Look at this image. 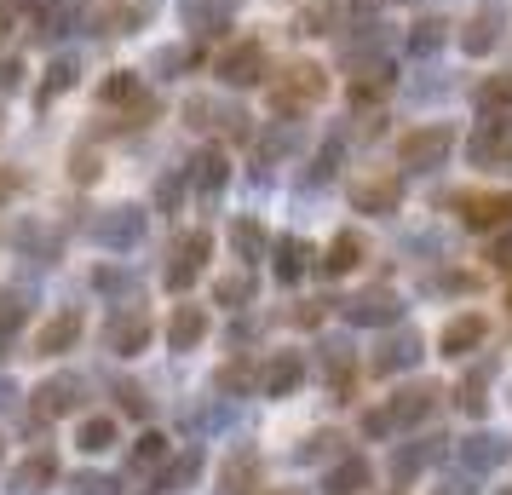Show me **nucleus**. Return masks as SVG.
Listing matches in <instances>:
<instances>
[{"mask_svg": "<svg viewBox=\"0 0 512 495\" xmlns=\"http://www.w3.org/2000/svg\"><path fill=\"white\" fill-rule=\"evenodd\" d=\"M507 495H512V490H507Z\"/></svg>", "mask_w": 512, "mask_h": 495, "instance_id": "obj_45", "label": "nucleus"}, {"mask_svg": "<svg viewBox=\"0 0 512 495\" xmlns=\"http://www.w3.org/2000/svg\"><path fill=\"white\" fill-rule=\"evenodd\" d=\"M248 294H254V277H219V306H248Z\"/></svg>", "mask_w": 512, "mask_h": 495, "instance_id": "obj_31", "label": "nucleus"}, {"mask_svg": "<svg viewBox=\"0 0 512 495\" xmlns=\"http://www.w3.org/2000/svg\"><path fill=\"white\" fill-rule=\"evenodd\" d=\"M443 29H449V24H415V35H409V52H415V58L438 52V47H443Z\"/></svg>", "mask_w": 512, "mask_h": 495, "instance_id": "obj_32", "label": "nucleus"}, {"mask_svg": "<svg viewBox=\"0 0 512 495\" xmlns=\"http://www.w3.org/2000/svg\"><path fill=\"white\" fill-rule=\"evenodd\" d=\"M144 340H150V317H144V311H121L116 323H110V334H104V346L116 357L144 352Z\"/></svg>", "mask_w": 512, "mask_h": 495, "instance_id": "obj_7", "label": "nucleus"}, {"mask_svg": "<svg viewBox=\"0 0 512 495\" xmlns=\"http://www.w3.org/2000/svg\"><path fill=\"white\" fill-rule=\"evenodd\" d=\"M478 110H484V121H507V110H512V75H501V81H484L478 87Z\"/></svg>", "mask_w": 512, "mask_h": 495, "instance_id": "obj_21", "label": "nucleus"}, {"mask_svg": "<svg viewBox=\"0 0 512 495\" xmlns=\"http://www.w3.org/2000/svg\"><path fill=\"white\" fill-rule=\"evenodd\" d=\"M0 24H6V18H0Z\"/></svg>", "mask_w": 512, "mask_h": 495, "instance_id": "obj_42", "label": "nucleus"}, {"mask_svg": "<svg viewBox=\"0 0 512 495\" xmlns=\"http://www.w3.org/2000/svg\"><path fill=\"white\" fill-rule=\"evenodd\" d=\"M208 254H213V236H208V231H190L185 242L173 248V265H167V288H190Z\"/></svg>", "mask_w": 512, "mask_h": 495, "instance_id": "obj_3", "label": "nucleus"}, {"mask_svg": "<svg viewBox=\"0 0 512 495\" xmlns=\"http://www.w3.org/2000/svg\"><path fill=\"white\" fill-rule=\"evenodd\" d=\"M231 242L242 248V260H265V231H259L254 219H236V225H231Z\"/></svg>", "mask_w": 512, "mask_h": 495, "instance_id": "obj_28", "label": "nucleus"}, {"mask_svg": "<svg viewBox=\"0 0 512 495\" xmlns=\"http://www.w3.org/2000/svg\"><path fill=\"white\" fill-rule=\"evenodd\" d=\"M449 150H455V127H415L403 139V167L409 173H432V167H443Z\"/></svg>", "mask_w": 512, "mask_h": 495, "instance_id": "obj_2", "label": "nucleus"}, {"mask_svg": "<svg viewBox=\"0 0 512 495\" xmlns=\"http://www.w3.org/2000/svg\"><path fill=\"white\" fill-rule=\"evenodd\" d=\"M167 340H173V352H196V346L208 340V311L202 306H179L173 311V323H167Z\"/></svg>", "mask_w": 512, "mask_h": 495, "instance_id": "obj_8", "label": "nucleus"}, {"mask_svg": "<svg viewBox=\"0 0 512 495\" xmlns=\"http://www.w3.org/2000/svg\"><path fill=\"white\" fill-rule=\"evenodd\" d=\"M386 87H392V70H386V64H369V70L351 81V104H374Z\"/></svg>", "mask_w": 512, "mask_h": 495, "instance_id": "obj_23", "label": "nucleus"}, {"mask_svg": "<svg viewBox=\"0 0 512 495\" xmlns=\"http://www.w3.org/2000/svg\"><path fill=\"white\" fill-rule=\"evenodd\" d=\"M300 271H305V242L282 236L277 242V283H300Z\"/></svg>", "mask_w": 512, "mask_h": 495, "instance_id": "obj_24", "label": "nucleus"}, {"mask_svg": "<svg viewBox=\"0 0 512 495\" xmlns=\"http://www.w3.org/2000/svg\"><path fill=\"white\" fill-rule=\"evenodd\" d=\"M420 357V334L409 329V334H392L386 346H380V357H374V369L380 375H392V369H403V363H415Z\"/></svg>", "mask_w": 512, "mask_h": 495, "instance_id": "obj_18", "label": "nucleus"}, {"mask_svg": "<svg viewBox=\"0 0 512 495\" xmlns=\"http://www.w3.org/2000/svg\"><path fill=\"white\" fill-rule=\"evenodd\" d=\"M75 334H81V311H58L52 323H41V334H35V352L41 357H58L75 346Z\"/></svg>", "mask_w": 512, "mask_h": 495, "instance_id": "obj_9", "label": "nucleus"}, {"mask_svg": "<svg viewBox=\"0 0 512 495\" xmlns=\"http://www.w3.org/2000/svg\"><path fill=\"white\" fill-rule=\"evenodd\" d=\"M455 455H461V467L489 472V467H501V461H507L512 449H507V438H495V432H478V438H466V444L455 449Z\"/></svg>", "mask_w": 512, "mask_h": 495, "instance_id": "obj_10", "label": "nucleus"}, {"mask_svg": "<svg viewBox=\"0 0 512 495\" xmlns=\"http://www.w3.org/2000/svg\"><path fill=\"white\" fill-rule=\"evenodd\" d=\"M501 29H507V18L495 12V6H484L472 24H466V35H461V47L472 52V58H484V52H495V41H501Z\"/></svg>", "mask_w": 512, "mask_h": 495, "instance_id": "obj_11", "label": "nucleus"}, {"mask_svg": "<svg viewBox=\"0 0 512 495\" xmlns=\"http://www.w3.org/2000/svg\"><path fill=\"white\" fill-rule=\"evenodd\" d=\"M328 24H334V6H317L300 18V35H328Z\"/></svg>", "mask_w": 512, "mask_h": 495, "instance_id": "obj_35", "label": "nucleus"}, {"mask_svg": "<svg viewBox=\"0 0 512 495\" xmlns=\"http://www.w3.org/2000/svg\"><path fill=\"white\" fill-rule=\"evenodd\" d=\"M323 93H328V81L317 64H288L282 75H271V110L277 116H305Z\"/></svg>", "mask_w": 512, "mask_h": 495, "instance_id": "obj_1", "label": "nucleus"}, {"mask_svg": "<svg viewBox=\"0 0 512 495\" xmlns=\"http://www.w3.org/2000/svg\"><path fill=\"white\" fill-rule=\"evenodd\" d=\"M18 75H24L18 58H0V93H12V87H18Z\"/></svg>", "mask_w": 512, "mask_h": 495, "instance_id": "obj_39", "label": "nucleus"}, {"mask_svg": "<svg viewBox=\"0 0 512 495\" xmlns=\"http://www.w3.org/2000/svg\"><path fill=\"white\" fill-rule=\"evenodd\" d=\"M357 208L363 213H392L397 208V179H363V185H357Z\"/></svg>", "mask_w": 512, "mask_h": 495, "instance_id": "obj_20", "label": "nucleus"}, {"mask_svg": "<svg viewBox=\"0 0 512 495\" xmlns=\"http://www.w3.org/2000/svg\"><path fill=\"white\" fill-rule=\"evenodd\" d=\"M254 478V455H236L231 472H225V495H242V484Z\"/></svg>", "mask_w": 512, "mask_h": 495, "instance_id": "obj_34", "label": "nucleus"}, {"mask_svg": "<svg viewBox=\"0 0 512 495\" xmlns=\"http://www.w3.org/2000/svg\"><path fill=\"white\" fill-rule=\"evenodd\" d=\"M196 185H202V196H213L225 185V150H202L196 156Z\"/></svg>", "mask_w": 512, "mask_h": 495, "instance_id": "obj_26", "label": "nucleus"}, {"mask_svg": "<svg viewBox=\"0 0 512 495\" xmlns=\"http://www.w3.org/2000/svg\"><path fill=\"white\" fill-rule=\"evenodd\" d=\"M81 392H87V380H75V375L47 380V386L35 392V415H41V421H52V415H70L75 403H81Z\"/></svg>", "mask_w": 512, "mask_h": 495, "instance_id": "obj_6", "label": "nucleus"}, {"mask_svg": "<svg viewBox=\"0 0 512 495\" xmlns=\"http://www.w3.org/2000/svg\"><path fill=\"white\" fill-rule=\"evenodd\" d=\"M443 495H472V490H443Z\"/></svg>", "mask_w": 512, "mask_h": 495, "instance_id": "obj_41", "label": "nucleus"}, {"mask_svg": "<svg viewBox=\"0 0 512 495\" xmlns=\"http://www.w3.org/2000/svg\"><path fill=\"white\" fill-rule=\"evenodd\" d=\"M432 398H438V386H403L386 415H392V426H409V421H420V415L432 409Z\"/></svg>", "mask_w": 512, "mask_h": 495, "instance_id": "obj_16", "label": "nucleus"}, {"mask_svg": "<svg viewBox=\"0 0 512 495\" xmlns=\"http://www.w3.org/2000/svg\"><path fill=\"white\" fill-rule=\"evenodd\" d=\"M357 260H363V236H357V231H340L334 242H328V271H334V277L351 271Z\"/></svg>", "mask_w": 512, "mask_h": 495, "instance_id": "obj_22", "label": "nucleus"}, {"mask_svg": "<svg viewBox=\"0 0 512 495\" xmlns=\"http://www.w3.org/2000/svg\"><path fill=\"white\" fill-rule=\"evenodd\" d=\"M219 75H225L231 87H254L259 75H265V47H259V41H236V47L219 58Z\"/></svg>", "mask_w": 512, "mask_h": 495, "instance_id": "obj_4", "label": "nucleus"}, {"mask_svg": "<svg viewBox=\"0 0 512 495\" xmlns=\"http://www.w3.org/2000/svg\"><path fill=\"white\" fill-rule=\"evenodd\" d=\"M484 334H489V323L478 317V311H466V317H455V323L443 329V352H449V357H466L478 340H484Z\"/></svg>", "mask_w": 512, "mask_h": 495, "instance_id": "obj_13", "label": "nucleus"}, {"mask_svg": "<svg viewBox=\"0 0 512 495\" xmlns=\"http://www.w3.org/2000/svg\"><path fill=\"white\" fill-rule=\"evenodd\" d=\"M196 467H202V455H196V449H190L185 461H179V467L167 472V490H179V484H190V478H196Z\"/></svg>", "mask_w": 512, "mask_h": 495, "instance_id": "obj_36", "label": "nucleus"}, {"mask_svg": "<svg viewBox=\"0 0 512 495\" xmlns=\"http://www.w3.org/2000/svg\"><path fill=\"white\" fill-rule=\"evenodd\" d=\"M70 495H116V478H104V472H81L70 484Z\"/></svg>", "mask_w": 512, "mask_h": 495, "instance_id": "obj_33", "label": "nucleus"}, {"mask_svg": "<svg viewBox=\"0 0 512 495\" xmlns=\"http://www.w3.org/2000/svg\"><path fill=\"white\" fill-rule=\"evenodd\" d=\"M121 409H133V415H150V403H144L139 386H121Z\"/></svg>", "mask_w": 512, "mask_h": 495, "instance_id": "obj_40", "label": "nucleus"}, {"mask_svg": "<svg viewBox=\"0 0 512 495\" xmlns=\"http://www.w3.org/2000/svg\"><path fill=\"white\" fill-rule=\"evenodd\" d=\"M288 495H294V490H288Z\"/></svg>", "mask_w": 512, "mask_h": 495, "instance_id": "obj_43", "label": "nucleus"}, {"mask_svg": "<svg viewBox=\"0 0 512 495\" xmlns=\"http://www.w3.org/2000/svg\"><path fill=\"white\" fill-rule=\"evenodd\" d=\"M52 478H58V461H52L47 449H41V455H29L24 467L12 472V484H18V490H24V495H35V490H47Z\"/></svg>", "mask_w": 512, "mask_h": 495, "instance_id": "obj_19", "label": "nucleus"}, {"mask_svg": "<svg viewBox=\"0 0 512 495\" xmlns=\"http://www.w3.org/2000/svg\"><path fill=\"white\" fill-rule=\"evenodd\" d=\"M466 225L472 231H489V225H507L512 219V196H461Z\"/></svg>", "mask_w": 512, "mask_h": 495, "instance_id": "obj_12", "label": "nucleus"}, {"mask_svg": "<svg viewBox=\"0 0 512 495\" xmlns=\"http://www.w3.org/2000/svg\"><path fill=\"white\" fill-rule=\"evenodd\" d=\"M133 98H139V75L133 70H116L104 81V104H133Z\"/></svg>", "mask_w": 512, "mask_h": 495, "instance_id": "obj_29", "label": "nucleus"}, {"mask_svg": "<svg viewBox=\"0 0 512 495\" xmlns=\"http://www.w3.org/2000/svg\"><path fill=\"white\" fill-rule=\"evenodd\" d=\"M93 236L104 242V248H133V242L144 236V213L139 208H110L93 225Z\"/></svg>", "mask_w": 512, "mask_h": 495, "instance_id": "obj_5", "label": "nucleus"}, {"mask_svg": "<svg viewBox=\"0 0 512 495\" xmlns=\"http://www.w3.org/2000/svg\"><path fill=\"white\" fill-rule=\"evenodd\" d=\"M110 444H116V421L87 415V421H81V449H87V455H98V449H110Z\"/></svg>", "mask_w": 512, "mask_h": 495, "instance_id": "obj_27", "label": "nucleus"}, {"mask_svg": "<svg viewBox=\"0 0 512 495\" xmlns=\"http://www.w3.org/2000/svg\"><path fill=\"white\" fill-rule=\"evenodd\" d=\"M357 490H369V461H363V455H346L340 467L328 472V490L323 495H357Z\"/></svg>", "mask_w": 512, "mask_h": 495, "instance_id": "obj_17", "label": "nucleus"}, {"mask_svg": "<svg viewBox=\"0 0 512 495\" xmlns=\"http://www.w3.org/2000/svg\"><path fill=\"white\" fill-rule=\"evenodd\" d=\"M162 455H167V438L162 432H144L133 444V467H162Z\"/></svg>", "mask_w": 512, "mask_h": 495, "instance_id": "obj_30", "label": "nucleus"}, {"mask_svg": "<svg viewBox=\"0 0 512 495\" xmlns=\"http://www.w3.org/2000/svg\"><path fill=\"white\" fill-rule=\"evenodd\" d=\"M346 317H351V323H397V300L386 294V288H374V294L346 300Z\"/></svg>", "mask_w": 512, "mask_h": 495, "instance_id": "obj_14", "label": "nucleus"}, {"mask_svg": "<svg viewBox=\"0 0 512 495\" xmlns=\"http://www.w3.org/2000/svg\"><path fill=\"white\" fill-rule=\"evenodd\" d=\"M300 375H305L300 357H294V352H277L271 363H265V392H271V398H288V392L300 386Z\"/></svg>", "mask_w": 512, "mask_h": 495, "instance_id": "obj_15", "label": "nucleus"}, {"mask_svg": "<svg viewBox=\"0 0 512 495\" xmlns=\"http://www.w3.org/2000/svg\"><path fill=\"white\" fill-rule=\"evenodd\" d=\"M248 363H231V369H225V375H219V386H225V392H248Z\"/></svg>", "mask_w": 512, "mask_h": 495, "instance_id": "obj_38", "label": "nucleus"}, {"mask_svg": "<svg viewBox=\"0 0 512 495\" xmlns=\"http://www.w3.org/2000/svg\"><path fill=\"white\" fill-rule=\"evenodd\" d=\"M507 300H512V294H507Z\"/></svg>", "mask_w": 512, "mask_h": 495, "instance_id": "obj_44", "label": "nucleus"}, {"mask_svg": "<svg viewBox=\"0 0 512 495\" xmlns=\"http://www.w3.org/2000/svg\"><path fill=\"white\" fill-rule=\"evenodd\" d=\"M75 75H81V70H75V58H58V64L47 70V87L35 93V104H52L58 93H70V87H75Z\"/></svg>", "mask_w": 512, "mask_h": 495, "instance_id": "obj_25", "label": "nucleus"}, {"mask_svg": "<svg viewBox=\"0 0 512 495\" xmlns=\"http://www.w3.org/2000/svg\"><path fill=\"white\" fill-rule=\"evenodd\" d=\"M18 323H24V306H18V300L6 294V300H0V340H6V334L18 329Z\"/></svg>", "mask_w": 512, "mask_h": 495, "instance_id": "obj_37", "label": "nucleus"}]
</instances>
